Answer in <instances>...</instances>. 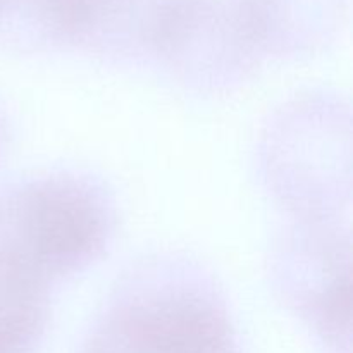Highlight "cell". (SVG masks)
<instances>
[{"label": "cell", "instance_id": "6da1fadb", "mask_svg": "<svg viewBox=\"0 0 353 353\" xmlns=\"http://www.w3.org/2000/svg\"><path fill=\"white\" fill-rule=\"evenodd\" d=\"M105 233L99 195L71 178L30 183L0 205V254L45 283L93 261Z\"/></svg>", "mask_w": 353, "mask_h": 353}, {"label": "cell", "instance_id": "7a4b0ae2", "mask_svg": "<svg viewBox=\"0 0 353 353\" xmlns=\"http://www.w3.org/2000/svg\"><path fill=\"white\" fill-rule=\"evenodd\" d=\"M85 353H238V347L226 314L212 300L168 290L114 307Z\"/></svg>", "mask_w": 353, "mask_h": 353}, {"label": "cell", "instance_id": "3957f363", "mask_svg": "<svg viewBox=\"0 0 353 353\" xmlns=\"http://www.w3.org/2000/svg\"><path fill=\"white\" fill-rule=\"evenodd\" d=\"M47 321V283L0 254V353H31Z\"/></svg>", "mask_w": 353, "mask_h": 353}]
</instances>
